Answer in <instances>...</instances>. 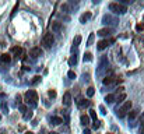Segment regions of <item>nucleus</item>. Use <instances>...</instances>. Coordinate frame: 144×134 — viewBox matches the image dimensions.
<instances>
[{
  "mask_svg": "<svg viewBox=\"0 0 144 134\" xmlns=\"http://www.w3.org/2000/svg\"><path fill=\"white\" fill-rule=\"evenodd\" d=\"M83 134H91V131H90V129H85V130L83 131Z\"/></svg>",
  "mask_w": 144,
  "mask_h": 134,
  "instance_id": "nucleus-38",
  "label": "nucleus"
},
{
  "mask_svg": "<svg viewBox=\"0 0 144 134\" xmlns=\"http://www.w3.org/2000/svg\"><path fill=\"white\" fill-rule=\"evenodd\" d=\"M95 94V89H94V87H90V88L87 89V96H90V98H91L92 95H94Z\"/></svg>",
  "mask_w": 144,
  "mask_h": 134,
  "instance_id": "nucleus-24",
  "label": "nucleus"
},
{
  "mask_svg": "<svg viewBox=\"0 0 144 134\" xmlns=\"http://www.w3.org/2000/svg\"><path fill=\"white\" fill-rule=\"evenodd\" d=\"M11 55L15 57H20L22 55V48L20 46H14V48H11Z\"/></svg>",
  "mask_w": 144,
  "mask_h": 134,
  "instance_id": "nucleus-8",
  "label": "nucleus"
},
{
  "mask_svg": "<svg viewBox=\"0 0 144 134\" xmlns=\"http://www.w3.org/2000/svg\"><path fill=\"white\" fill-rule=\"evenodd\" d=\"M48 95H49L50 98H56V91H55V89H49Z\"/></svg>",
  "mask_w": 144,
  "mask_h": 134,
  "instance_id": "nucleus-30",
  "label": "nucleus"
},
{
  "mask_svg": "<svg viewBox=\"0 0 144 134\" xmlns=\"http://www.w3.org/2000/svg\"><path fill=\"white\" fill-rule=\"evenodd\" d=\"M105 102L106 103H113L115 102V95H113V94H108V95L105 96Z\"/></svg>",
  "mask_w": 144,
  "mask_h": 134,
  "instance_id": "nucleus-16",
  "label": "nucleus"
},
{
  "mask_svg": "<svg viewBox=\"0 0 144 134\" xmlns=\"http://www.w3.org/2000/svg\"><path fill=\"white\" fill-rule=\"evenodd\" d=\"M0 60H1L4 64H8L11 62V55L10 53H3V55L0 56Z\"/></svg>",
  "mask_w": 144,
  "mask_h": 134,
  "instance_id": "nucleus-11",
  "label": "nucleus"
},
{
  "mask_svg": "<svg viewBox=\"0 0 144 134\" xmlns=\"http://www.w3.org/2000/svg\"><path fill=\"white\" fill-rule=\"evenodd\" d=\"M90 116H91V119L92 120H94V122H95V120H97V112H95V110H90Z\"/></svg>",
  "mask_w": 144,
  "mask_h": 134,
  "instance_id": "nucleus-28",
  "label": "nucleus"
},
{
  "mask_svg": "<svg viewBox=\"0 0 144 134\" xmlns=\"http://www.w3.org/2000/svg\"><path fill=\"white\" fill-rule=\"evenodd\" d=\"M67 75H69V78H71V80H73V78H76V73H74L73 70L69 71V74H67Z\"/></svg>",
  "mask_w": 144,
  "mask_h": 134,
  "instance_id": "nucleus-32",
  "label": "nucleus"
},
{
  "mask_svg": "<svg viewBox=\"0 0 144 134\" xmlns=\"http://www.w3.org/2000/svg\"><path fill=\"white\" fill-rule=\"evenodd\" d=\"M137 113H139V110H130V112H129V120H133V119H136Z\"/></svg>",
  "mask_w": 144,
  "mask_h": 134,
  "instance_id": "nucleus-20",
  "label": "nucleus"
},
{
  "mask_svg": "<svg viewBox=\"0 0 144 134\" xmlns=\"http://www.w3.org/2000/svg\"><path fill=\"white\" fill-rule=\"evenodd\" d=\"M25 101H27L28 103L31 102L32 106H35L36 102H38V94H36L34 89H29V91H27V92H25Z\"/></svg>",
  "mask_w": 144,
  "mask_h": 134,
  "instance_id": "nucleus-3",
  "label": "nucleus"
},
{
  "mask_svg": "<svg viewBox=\"0 0 144 134\" xmlns=\"http://www.w3.org/2000/svg\"><path fill=\"white\" fill-rule=\"evenodd\" d=\"M90 18H91V13H90V11H87V13H84V14L80 17V22H81V24H85V22H87Z\"/></svg>",
  "mask_w": 144,
  "mask_h": 134,
  "instance_id": "nucleus-14",
  "label": "nucleus"
},
{
  "mask_svg": "<svg viewBox=\"0 0 144 134\" xmlns=\"http://www.w3.org/2000/svg\"><path fill=\"white\" fill-rule=\"evenodd\" d=\"M50 122H52V124H60V123H63V119L62 117H57V116H53L52 119H50Z\"/></svg>",
  "mask_w": 144,
  "mask_h": 134,
  "instance_id": "nucleus-15",
  "label": "nucleus"
},
{
  "mask_svg": "<svg viewBox=\"0 0 144 134\" xmlns=\"http://www.w3.org/2000/svg\"><path fill=\"white\" fill-rule=\"evenodd\" d=\"M141 122H143V124H144V112H143V115H141Z\"/></svg>",
  "mask_w": 144,
  "mask_h": 134,
  "instance_id": "nucleus-39",
  "label": "nucleus"
},
{
  "mask_svg": "<svg viewBox=\"0 0 144 134\" xmlns=\"http://www.w3.org/2000/svg\"><path fill=\"white\" fill-rule=\"evenodd\" d=\"M24 134H34V133H31V131H25Z\"/></svg>",
  "mask_w": 144,
  "mask_h": 134,
  "instance_id": "nucleus-40",
  "label": "nucleus"
},
{
  "mask_svg": "<svg viewBox=\"0 0 144 134\" xmlns=\"http://www.w3.org/2000/svg\"><path fill=\"white\" fill-rule=\"evenodd\" d=\"M20 109H21L22 112H27V106H25V105H21V108H20Z\"/></svg>",
  "mask_w": 144,
  "mask_h": 134,
  "instance_id": "nucleus-37",
  "label": "nucleus"
},
{
  "mask_svg": "<svg viewBox=\"0 0 144 134\" xmlns=\"http://www.w3.org/2000/svg\"><path fill=\"white\" fill-rule=\"evenodd\" d=\"M29 55H31L34 59H36V57L42 56V49H41V48H38V46H35V48H32V49L29 50Z\"/></svg>",
  "mask_w": 144,
  "mask_h": 134,
  "instance_id": "nucleus-6",
  "label": "nucleus"
},
{
  "mask_svg": "<svg viewBox=\"0 0 144 134\" xmlns=\"http://www.w3.org/2000/svg\"><path fill=\"white\" fill-rule=\"evenodd\" d=\"M80 122H81L83 126L87 127L88 124H90V116H88V115H81V116H80Z\"/></svg>",
  "mask_w": 144,
  "mask_h": 134,
  "instance_id": "nucleus-13",
  "label": "nucleus"
},
{
  "mask_svg": "<svg viewBox=\"0 0 144 134\" xmlns=\"http://www.w3.org/2000/svg\"><path fill=\"white\" fill-rule=\"evenodd\" d=\"M143 28H144V24H137V27H136L137 31H141Z\"/></svg>",
  "mask_w": 144,
  "mask_h": 134,
  "instance_id": "nucleus-34",
  "label": "nucleus"
},
{
  "mask_svg": "<svg viewBox=\"0 0 144 134\" xmlns=\"http://www.w3.org/2000/svg\"><path fill=\"white\" fill-rule=\"evenodd\" d=\"M76 103H77V105L80 106V108H83V106H88V105H90V102H88V101H85V99L83 98V96H77V99H76Z\"/></svg>",
  "mask_w": 144,
  "mask_h": 134,
  "instance_id": "nucleus-9",
  "label": "nucleus"
},
{
  "mask_svg": "<svg viewBox=\"0 0 144 134\" xmlns=\"http://www.w3.org/2000/svg\"><path fill=\"white\" fill-rule=\"evenodd\" d=\"M99 126H101V122L95 120V122H94V126H92V129H94V130H97V129H99Z\"/></svg>",
  "mask_w": 144,
  "mask_h": 134,
  "instance_id": "nucleus-31",
  "label": "nucleus"
},
{
  "mask_svg": "<svg viewBox=\"0 0 144 134\" xmlns=\"http://www.w3.org/2000/svg\"><path fill=\"white\" fill-rule=\"evenodd\" d=\"M139 133H140V134H144V124H143V123H141L140 129H139Z\"/></svg>",
  "mask_w": 144,
  "mask_h": 134,
  "instance_id": "nucleus-35",
  "label": "nucleus"
},
{
  "mask_svg": "<svg viewBox=\"0 0 144 134\" xmlns=\"http://www.w3.org/2000/svg\"><path fill=\"white\" fill-rule=\"evenodd\" d=\"M125 99H126V94H120V95L118 96V102H119V103H122L123 101H125Z\"/></svg>",
  "mask_w": 144,
  "mask_h": 134,
  "instance_id": "nucleus-26",
  "label": "nucleus"
},
{
  "mask_svg": "<svg viewBox=\"0 0 144 134\" xmlns=\"http://www.w3.org/2000/svg\"><path fill=\"white\" fill-rule=\"evenodd\" d=\"M94 38H95L94 34H90V36H88V41H87V45H88V46L92 45V42H94Z\"/></svg>",
  "mask_w": 144,
  "mask_h": 134,
  "instance_id": "nucleus-25",
  "label": "nucleus"
},
{
  "mask_svg": "<svg viewBox=\"0 0 144 134\" xmlns=\"http://www.w3.org/2000/svg\"><path fill=\"white\" fill-rule=\"evenodd\" d=\"M113 81H115V78H113L112 75H109V77H105V78H104V84H105V85L112 84Z\"/></svg>",
  "mask_w": 144,
  "mask_h": 134,
  "instance_id": "nucleus-17",
  "label": "nucleus"
},
{
  "mask_svg": "<svg viewBox=\"0 0 144 134\" xmlns=\"http://www.w3.org/2000/svg\"><path fill=\"white\" fill-rule=\"evenodd\" d=\"M17 10H18V3L15 4V6H14V8H13V11H11V17H13V15L15 14V11H17Z\"/></svg>",
  "mask_w": 144,
  "mask_h": 134,
  "instance_id": "nucleus-33",
  "label": "nucleus"
},
{
  "mask_svg": "<svg viewBox=\"0 0 144 134\" xmlns=\"http://www.w3.org/2000/svg\"><path fill=\"white\" fill-rule=\"evenodd\" d=\"M109 10L113 11L115 14H125L127 11V7L122 3H111L109 4Z\"/></svg>",
  "mask_w": 144,
  "mask_h": 134,
  "instance_id": "nucleus-2",
  "label": "nucleus"
},
{
  "mask_svg": "<svg viewBox=\"0 0 144 134\" xmlns=\"http://www.w3.org/2000/svg\"><path fill=\"white\" fill-rule=\"evenodd\" d=\"M92 60V55L90 52H87V53H84V62H91Z\"/></svg>",
  "mask_w": 144,
  "mask_h": 134,
  "instance_id": "nucleus-22",
  "label": "nucleus"
},
{
  "mask_svg": "<svg viewBox=\"0 0 144 134\" xmlns=\"http://www.w3.org/2000/svg\"><path fill=\"white\" fill-rule=\"evenodd\" d=\"M97 34H98L99 36H108V35L112 34V29H111V28H102V29H99Z\"/></svg>",
  "mask_w": 144,
  "mask_h": 134,
  "instance_id": "nucleus-12",
  "label": "nucleus"
},
{
  "mask_svg": "<svg viewBox=\"0 0 144 134\" xmlns=\"http://www.w3.org/2000/svg\"><path fill=\"white\" fill-rule=\"evenodd\" d=\"M0 134H6V130H4V129H3V130H1V133H0Z\"/></svg>",
  "mask_w": 144,
  "mask_h": 134,
  "instance_id": "nucleus-41",
  "label": "nucleus"
},
{
  "mask_svg": "<svg viewBox=\"0 0 144 134\" xmlns=\"http://www.w3.org/2000/svg\"><path fill=\"white\" fill-rule=\"evenodd\" d=\"M0 119H1V116H0Z\"/></svg>",
  "mask_w": 144,
  "mask_h": 134,
  "instance_id": "nucleus-43",
  "label": "nucleus"
},
{
  "mask_svg": "<svg viewBox=\"0 0 144 134\" xmlns=\"http://www.w3.org/2000/svg\"><path fill=\"white\" fill-rule=\"evenodd\" d=\"M53 41H55V38H53L52 34H45V36H43V39H42V43L46 48H50V46L53 45Z\"/></svg>",
  "mask_w": 144,
  "mask_h": 134,
  "instance_id": "nucleus-4",
  "label": "nucleus"
},
{
  "mask_svg": "<svg viewBox=\"0 0 144 134\" xmlns=\"http://www.w3.org/2000/svg\"><path fill=\"white\" fill-rule=\"evenodd\" d=\"M80 42H81V36L77 35L76 38H74V41H73V49H74V48H77V46L80 45Z\"/></svg>",
  "mask_w": 144,
  "mask_h": 134,
  "instance_id": "nucleus-19",
  "label": "nucleus"
},
{
  "mask_svg": "<svg viewBox=\"0 0 144 134\" xmlns=\"http://www.w3.org/2000/svg\"><path fill=\"white\" fill-rule=\"evenodd\" d=\"M130 109H132V101H126V102L123 103L119 109L116 110V115H118V116L122 119V117H125L127 113L130 112Z\"/></svg>",
  "mask_w": 144,
  "mask_h": 134,
  "instance_id": "nucleus-1",
  "label": "nucleus"
},
{
  "mask_svg": "<svg viewBox=\"0 0 144 134\" xmlns=\"http://www.w3.org/2000/svg\"><path fill=\"white\" fill-rule=\"evenodd\" d=\"M31 117H32V112L31 110H27V113H24V119L28 120V119H31Z\"/></svg>",
  "mask_w": 144,
  "mask_h": 134,
  "instance_id": "nucleus-27",
  "label": "nucleus"
},
{
  "mask_svg": "<svg viewBox=\"0 0 144 134\" xmlns=\"http://www.w3.org/2000/svg\"><path fill=\"white\" fill-rule=\"evenodd\" d=\"M1 110H3L4 113H7V112H8V106H7V103H6V102L1 103Z\"/></svg>",
  "mask_w": 144,
  "mask_h": 134,
  "instance_id": "nucleus-29",
  "label": "nucleus"
},
{
  "mask_svg": "<svg viewBox=\"0 0 144 134\" xmlns=\"http://www.w3.org/2000/svg\"><path fill=\"white\" fill-rule=\"evenodd\" d=\"M99 67L101 68H105V67H108V59H106L105 56L101 59V63H99Z\"/></svg>",
  "mask_w": 144,
  "mask_h": 134,
  "instance_id": "nucleus-18",
  "label": "nucleus"
},
{
  "mask_svg": "<svg viewBox=\"0 0 144 134\" xmlns=\"http://www.w3.org/2000/svg\"><path fill=\"white\" fill-rule=\"evenodd\" d=\"M76 63H77V56H76V55H73V56L69 59V64H70V66H74Z\"/></svg>",
  "mask_w": 144,
  "mask_h": 134,
  "instance_id": "nucleus-21",
  "label": "nucleus"
},
{
  "mask_svg": "<svg viewBox=\"0 0 144 134\" xmlns=\"http://www.w3.org/2000/svg\"><path fill=\"white\" fill-rule=\"evenodd\" d=\"M50 28H52L53 32H60L62 31V24L59 21H53L52 25H50Z\"/></svg>",
  "mask_w": 144,
  "mask_h": 134,
  "instance_id": "nucleus-10",
  "label": "nucleus"
},
{
  "mask_svg": "<svg viewBox=\"0 0 144 134\" xmlns=\"http://www.w3.org/2000/svg\"><path fill=\"white\" fill-rule=\"evenodd\" d=\"M99 110H101V113H102V115H105V113H106V110H105V108H104V106H99Z\"/></svg>",
  "mask_w": 144,
  "mask_h": 134,
  "instance_id": "nucleus-36",
  "label": "nucleus"
},
{
  "mask_svg": "<svg viewBox=\"0 0 144 134\" xmlns=\"http://www.w3.org/2000/svg\"><path fill=\"white\" fill-rule=\"evenodd\" d=\"M63 105L64 106H70L71 105V95H70V92L69 91L64 92V95H63Z\"/></svg>",
  "mask_w": 144,
  "mask_h": 134,
  "instance_id": "nucleus-7",
  "label": "nucleus"
},
{
  "mask_svg": "<svg viewBox=\"0 0 144 134\" xmlns=\"http://www.w3.org/2000/svg\"><path fill=\"white\" fill-rule=\"evenodd\" d=\"M49 134H57V133H55V131H52V133H49Z\"/></svg>",
  "mask_w": 144,
  "mask_h": 134,
  "instance_id": "nucleus-42",
  "label": "nucleus"
},
{
  "mask_svg": "<svg viewBox=\"0 0 144 134\" xmlns=\"http://www.w3.org/2000/svg\"><path fill=\"white\" fill-rule=\"evenodd\" d=\"M39 81H41V75H35V77L32 78V81H31V84H32V85H36V84H38Z\"/></svg>",
  "mask_w": 144,
  "mask_h": 134,
  "instance_id": "nucleus-23",
  "label": "nucleus"
},
{
  "mask_svg": "<svg viewBox=\"0 0 144 134\" xmlns=\"http://www.w3.org/2000/svg\"><path fill=\"white\" fill-rule=\"evenodd\" d=\"M111 42H113V39H111V41H108V39H102V41H99V42L97 43V48H98L99 50H104V49L108 48Z\"/></svg>",
  "mask_w": 144,
  "mask_h": 134,
  "instance_id": "nucleus-5",
  "label": "nucleus"
}]
</instances>
